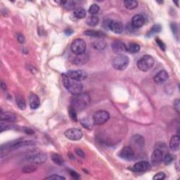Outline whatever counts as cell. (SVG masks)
<instances>
[{"label": "cell", "instance_id": "cell-1", "mask_svg": "<svg viewBox=\"0 0 180 180\" xmlns=\"http://www.w3.org/2000/svg\"><path fill=\"white\" fill-rule=\"evenodd\" d=\"M62 83L65 89L72 95H77L83 92V85L81 82L71 79L66 73L62 75Z\"/></svg>", "mask_w": 180, "mask_h": 180}, {"label": "cell", "instance_id": "cell-2", "mask_svg": "<svg viewBox=\"0 0 180 180\" xmlns=\"http://www.w3.org/2000/svg\"><path fill=\"white\" fill-rule=\"evenodd\" d=\"M90 103V97L87 93L73 95L71 100V106L76 110V111H81L85 109Z\"/></svg>", "mask_w": 180, "mask_h": 180}, {"label": "cell", "instance_id": "cell-3", "mask_svg": "<svg viewBox=\"0 0 180 180\" xmlns=\"http://www.w3.org/2000/svg\"><path fill=\"white\" fill-rule=\"evenodd\" d=\"M130 64L128 57L123 54H119L112 61V66L118 71H123L127 68Z\"/></svg>", "mask_w": 180, "mask_h": 180}, {"label": "cell", "instance_id": "cell-4", "mask_svg": "<svg viewBox=\"0 0 180 180\" xmlns=\"http://www.w3.org/2000/svg\"><path fill=\"white\" fill-rule=\"evenodd\" d=\"M153 58L150 55H145L137 61V67L140 71L146 72L150 70L154 65Z\"/></svg>", "mask_w": 180, "mask_h": 180}, {"label": "cell", "instance_id": "cell-5", "mask_svg": "<svg viewBox=\"0 0 180 180\" xmlns=\"http://www.w3.org/2000/svg\"><path fill=\"white\" fill-rule=\"evenodd\" d=\"M110 118V114L106 111H98L95 112L93 115V121L94 123L97 125H101L106 123Z\"/></svg>", "mask_w": 180, "mask_h": 180}, {"label": "cell", "instance_id": "cell-6", "mask_svg": "<svg viewBox=\"0 0 180 180\" xmlns=\"http://www.w3.org/2000/svg\"><path fill=\"white\" fill-rule=\"evenodd\" d=\"M86 42L83 39H75L71 44V50L75 54H82L85 52Z\"/></svg>", "mask_w": 180, "mask_h": 180}, {"label": "cell", "instance_id": "cell-7", "mask_svg": "<svg viewBox=\"0 0 180 180\" xmlns=\"http://www.w3.org/2000/svg\"><path fill=\"white\" fill-rule=\"evenodd\" d=\"M65 137L72 141H78L83 137V132L79 128H70L65 131Z\"/></svg>", "mask_w": 180, "mask_h": 180}, {"label": "cell", "instance_id": "cell-8", "mask_svg": "<svg viewBox=\"0 0 180 180\" xmlns=\"http://www.w3.org/2000/svg\"><path fill=\"white\" fill-rule=\"evenodd\" d=\"M71 79L77 81L85 80L87 78V73L82 70H76V71H69L66 73Z\"/></svg>", "mask_w": 180, "mask_h": 180}, {"label": "cell", "instance_id": "cell-9", "mask_svg": "<svg viewBox=\"0 0 180 180\" xmlns=\"http://www.w3.org/2000/svg\"><path fill=\"white\" fill-rule=\"evenodd\" d=\"M107 26H108V28L111 30L112 32H115V33L117 34L121 33L124 30V26L123 23L116 20H108Z\"/></svg>", "mask_w": 180, "mask_h": 180}, {"label": "cell", "instance_id": "cell-10", "mask_svg": "<svg viewBox=\"0 0 180 180\" xmlns=\"http://www.w3.org/2000/svg\"><path fill=\"white\" fill-rule=\"evenodd\" d=\"M27 160L30 163H35V164H42L46 162L47 160V156L44 153H35L28 157Z\"/></svg>", "mask_w": 180, "mask_h": 180}, {"label": "cell", "instance_id": "cell-11", "mask_svg": "<svg viewBox=\"0 0 180 180\" xmlns=\"http://www.w3.org/2000/svg\"><path fill=\"white\" fill-rule=\"evenodd\" d=\"M111 48L113 52L118 53V55L127 51V45H125V44L120 40L114 41L111 44Z\"/></svg>", "mask_w": 180, "mask_h": 180}, {"label": "cell", "instance_id": "cell-12", "mask_svg": "<svg viewBox=\"0 0 180 180\" xmlns=\"http://www.w3.org/2000/svg\"><path fill=\"white\" fill-rule=\"evenodd\" d=\"M119 156L124 160H132L134 156V151L131 146H125L120 151Z\"/></svg>", "mask_w": 180, "mask_h": 180}, {"label": "cell", "instance_id": "cell-13", "mask_svg": "<svg viewBox=\"0 0 180 180\" xmlns=\"http://www.w3.org/2000/svg\"><path fill=\"white\" fill-rule=\"evenodd\" d=\"M164 153L159 149H156L151 155V163L153 165H157L163 161Z\"/></svg>", "mask_w": 180, "mask_h": 180}, {"label": "cell", "instance_id": "cell-14", "mask_svg": "<svg viewBox=\"0 0 180 180\" xmlns=\"http://www.w3.org/2000/svg\"><path fill=\"white\" fill-rule=\"evenodd\" d=\"M151 167L150 163L146 162V161H140L138 162L133 165L132 170L136 172H146L149 170Z\"/></svg>", "mask_w": 180, "mask_h": 180}, {"label": "cell", "instance_id": "cell-15", "mask_svg": "<svg viewBox=\"0 0 180 180\" xmlns=\"http://www.w3.org/2000/svg\"><path fill=\"white\" fill-rule=\"evenodd\" d=\"M89 61V57L86 53H82V54H75L72 57V63L76 65H83L85 64Z\"/></svg>", "mask_w": 180, "mask_h": 180}, {"label": "cell", "instance_id": "cell-16", "mask_svg": "<svg viewBox=\"0 0 180 180\" xmlns=\"http://www.w3.org/2000/svg\"><path fill=\"white\" fill-rule=\"evenodd\" d=\"M145 23V18L142 15L137 14L134 16L132 18L131 25L134 28H139L142 27Z\"/></svg>", "mask_w": 180, "mask_h": 180}, {"label": "cell", "instance_id": "cell-17", "mask_svg": "<svg viewBox=\"0 0 180 180\" xmlns=\"http://www.w3.org/2000/svg\"><path fill=\"white\" fill-rule=\"evenodd\" d=\"M169 78V75H168V73L164 70H162V71H159L157 74L154 76L153 79L154 82L156 84H163L166 82Z\"/></svg>", "mask_w": 180, "mask_h": 180}, {"label": "cell", "instance_id": "cell-18", "mask_svg": "<svg viewBox=\"0 0 180 180\" xmlns=\"http://www.w3.org/2000/svg\"><path fill=\"white\" fill-rule=\"evenodd\" d=\"M0 118L2 121H6V122L14 123L16 121V116L15 114L11 112H3L1 110V114H0Z\"/></svg>", "mask_w": 180, "mask_h": 180}, {"label": "cell", "instance_id": "cell-19", "mask_svg": "<svg viewBox=\"0 0 180 180\" xmlns=\"http://www.w3.org/2000/svg\"><path fill=\"white\" fill-rule=\"evenodd\" d=\"M29 104L31 109H37L40 106V100L37 95L31 94L29 97Z\"/></svg>", "mask_w": 180, "mask_h": 180}, {"label": "cell", "instance_id": "cell-20", "mask_svg": "<svg viewBox=\"0 0 180 180\" xmlns=\"http://www.w3.org/2000/svg\"><path fill=\"white\" fill-rule=\"evenodd\" d=\"M179 135L172 136L170 142V148L172 151L176 152L179 149Z\"/></svg>", "mask_w": 180, "mask_h": 180}, {"label": "cell", "instance_id": "cell-21", "mask_svg": "<svg viewBox=\"0 0 180 180\" xmlns=\"http://www.w3.org/2000/svg\"><path fill=\"white\" fill-rule=\"evenodd\" d=\"M84 34L86 36L93 37H98V38H104L106 37V35L101 31L99 30H88L84 32Z\"/></svg>", "mask_w": 180, "mask_h": 180}, {"label": "cell", "instance_id": "cell-22", "mask_svg": "<svg viewBox=\"0 0 180 180\" xmlns=\"http://www.w3.org/2000/svg\"><path fill=\"white\" fill-rule=\"evenodd\" d=\"M132 142L133 144L135 145V146H137V147H139V148H141V147L144 146V138L141 136H140V135L136 134L132 138Z\"/></svg>", "mask_w": 180, "mask_h": 180}, {"label": "cell", "instance_id": "cell-23", "mask_svg": "<svg viewBox=\"0 0 180 180\" xmlns=\"http://www.w3.org/2000/svg\"><path fill=\"white\" fill-rule=\"evenodd\" d=\"M99 22V18L97 16H91L86 20V25L90 27H95Z\"/></svg>", "mask_w": 180, "mask_h": 180}, {"label": "cell", "instance_id": "cell-24", "mask_svg": "<svg viewBox=\"0 0 180 180\" xmlns=\"http://www.w3.org/2000/svg\"><path fill=\"white\" fill-rule=\"evenodd\" d=\"M61 5L67 10H73L75 8V3L73 1H71V0L62 1L61 2Z\"/></svg>", "mask_w": 180, "mask_h": 180}, {"label": "cell", "instance_id": "cell-25", "mask_svg": "<svg viewBox=\"0 0 180 180\" xmlns=\"http://www.w3.org/2000/svg\"><path fill=\"white\" fill-rule=\"evenodd\" d=\"M140 50V46L137 43H130L127 46V51L131 53L139 52Z\"/></svg>", "mask_w": 180, "mask_h": 180}, {"label": "cell", "instance_id": "cell-26", "mask_svg": "<svg viewBox=\"0 0 180 180\" xmlns=\"http://www.w3.org/2000/svg\"><path fill=\"white\" fill-rule=\"evenodd\" d=\"M92 46L93 48L97 50H102L105 49L106 46V44L104 40L102 39H100V40L95 41L92 43Z\"/></svg>", "mask_w": 180, "mask_h": 180}, {"label": "cell", "instance_id": "cell-27", "mask_svg": "<svg viewBox=\"0 0 180 180\" xmlns=\"http://www.w3.org/2000/svg\"><path fill=\"white\" fill-rule=\"evenodd\" d=\"M124 5L127 9L132 10L136 9L138 6V2L135 0H126L124 2Z\"/></svg>", "mask_w": 180, "mask_h": 180}, {"label": "cell", "instance_id": "cell-28", "mask_svg": "<svg viewBox=\"0 0 180 180\" xmlns=\"http://www.w3.org/2000/svg\"><path fill=\"white\" fill-rule=\"evenodd\" d=\"M74 16L75 17L79 19H82L84 18L86 16V11L85 9L83 8H78L74 11Z\"/></svg>", "mask_w": 180, "mask_h": 180}, {"label": "cell", "instance_id": "cell-29", "mask_svg": "<svg viewBox=\"0 0 180 180\" xmlns=\"http://www.w3.org/2000/svg\"><path fill=\"white\" fill-rule=\"evenodd\" d=\"M16 104L18 108H19L20 110H25V107H26V104H25V101L23 97H22L21 96H16Z\"/></svg>", "mask_w": 180, "mask_h": 180}, {"label": "cell", "instance_id": "cell-30", "mask_svg": "<svg viewBox=\"0 0 180 180\" xmlns=\"http://www.w3.org/2000/svg\"><path fill=\"white\" fill-rule=\"evenodd\" d=\"M51 159H52V160L57 165H64V158H63L60 155H58V154H57V153L52 154V156H51Z\"/></svg>", "mask_w": 180, "mask_h": 180}, {"label": "cell", "instance_id": "cell-31", "mask_svg": "<svg viewBox=\"0 0 180 180\" xmlns=\"http://www.w3.org/2000/svg\"><path fill=\"white\" fill-rule=\"evenodd\" d=\"M37 170V167L36 166L32 165H25L22 168V172L23 173H25V174H30V173L34 172L35 171H36Z\"/></svg>", "mask_w": 180, "mask_h": 180}, {"label": "cell", "instance_id": "cell-32", "mask_svg": "<svg viewBox=\"0 0 180 180\" xmlns=\"http://www.w3.org/2000/svg\"><path fill=\"white\" fill-rule=\"evenodd\" d=\"M161 28H161L160 25H158H158H154L151 28L150 31L148 32V35H147L149 37V36L153 35H154L155 33H157V32H160Z\"/></svg>", "mask_w": 180, "mask_h": 180}, {"label": "cell", "instance_id": "cell-33", "mask_svg": "<svg viewBox=\"0 0 180 180\" xmlns=\"http://www.w3.org/2000/svg\"><path fill=\"white\" fill-rule=\"evenodd\" d=\"M100 10L99 6L97 4H92V6H90V9H89V13H90L92 16H95L99 13Z\"/></svg>", "mask_w": 180, "mask_h": 180}, {"label": "cell", "instance_id": "cell-34", "mask_svg": "<svg viewBox=\"0 0 180 180\" xmlns=\"http://www.w3.org/2000/svg\"><path fill=\"white\" fill-rule=\"evenodd\" d=\"M173 160V156L171 155V154L170 153H166L163 156V163H164V164L167 165H170V163L172 162Z\"/></svg>", "mask_w": 180, "mask_h": 180}, {"label": "cell", "instance_id": "cell-35", "mask_svg": "<svg viewBox=\"0 0 180 180\" xmlns=\"http://www.w3.org/2000/svg\"><path fill=\"white\" fill-rule=\"evenodd\" d=\"M68 112H69V116L71 117V118L72 120L77 121L78 119H77V113H76V110L73 107L71 106L68 108Z\"/></svg>", "mask_w": 180, "mask_h": 180}, {"label": "cell", "instance_id": "cell-36", "mask_svg": "<svg viewBox=\"0 0 180 180\" xmlns=\"http://www.w3.org/2000/svg\"><path fill=\"white\" fill-rule=\"evenodd\" d=\"M80 123L82 124V125H83L84 127H85V128H86V129H88V130L92 129V125H91V123H89L88 120H86L85 118L82 119V120H80Z\"/></svg>", "mask_w": 180, "mask_h": 180}, {"label": "cell", "instance_id": "cell-37", "mask_svg": "<svg viewBox=\"0 0 180 180\" xmlns=\"http://www.w3.org/2000/svg\"><path fill=\"white\" fill-rule=\"evenodd\" d=\"M46 179H54V180H64L65 178L63 176H60L58 174H52L50 177H47L45 178Z\"/></svg>", "mask_w": 180, "mask_h": 180}, {"label": "cell", "instance_id": "cell-38", "mask_svg": "<svg viewBox=\"0 0 180 180\" xmlns=\"http://www.w3.org/2000/svg\"><path fill=\"white\" fill-rule=\"evenodd\" d=\"M165 178V174L164 172H158L157 174H155V176L153 177L154 180H158V179H163Z\"/></svg>", "mask_w": 180, "mask_h": 180}, {"label": "cell", "instance_id": "cell-39", "mask_svg": "<svg viewBox=\"0 0 180 180\" xmlns=\"http://www.w3.org/2000/svg\"><path fill=\"white\" fill-rule=\"evenodd\" d=\"M75 152L76 154L79 156V157H80L82 158H85V154L81 149H79V148L75 149Z\"/></svg>", "mask_w": 180, "mask_h": 180}, {"label": "cell", "instance_id": "cell-40", "mask_svg": "<svg viewBox=\"0 0 180 180\" xmlns=\"http://www.w3.org/2000/svg\"><path fill=\"white\" fill-rule=\"evenodd\" d=\"M180 100L179 99H176L174 102V109L176 110L177 113H179L180 111Z\"/></svg>", "mask_w": 180, "mask_h": 180}, {"label": "cell", "instance_id": "cell-41", "mask_svg": "<svg viewBox=\"0 0 180 180\" xmlns=\"http://www.w3.org/2000/svg\"><path fill=\"white\" fill-rule=\"evenodd\" d=\"M156 42H157L158 45L159 46H160V48L161 49V50H162L163 51H165V44L163 43V42L161 41L160 39H158V38H156Z\"/></svg>", "mask_w": 180, "mask_h": 180}, {"label": "cell", "instance_id": "cell-42", "mask_svg": "<svg viewBox=\"0 0 180 180\" xmlns=\"http://www.w3.org/2000/svg\"><path fill=\"white\" fill-rule=\"evenodd\" d=\"M17 39H18V41L20 43L23 44L25 42V37L22 34H18V36H17Z\"/></svg>", "mask_w": 180, "mask_h": 180}, {"label": "cell", "instance_id": "cell-43", "mask_svg": "<svg viewBox=\"0 0 180 180\" xmlns=\"http://www.w3.org/2000/svg\"><path fill=\"white\" fill-rule=\"evenodd\" d=\"M70 173H71V177H73L74 179H78V178H79V174L76 172L72 171V170H71V172H70Z\"/></svg>", "mask_w": 180, "mask_h": 180}, {"label": "cell", "instance_id": "cell-44", "mask_svg": "<svg viewBox=\"0 0 180 180\" xmlns=\"http://www.w3.org/2000/svg\"><path fill=\"white\" fill-rule=\"evenodd\" d=\"M1 87L3 90H6V84H4L3 82H1Z\"/></svg>", "mask_w": 180, "mask_h": 180}, {"label": "cell", "instance_id": "cell-45", "mask_svg": "<svg viewBox=\"0 0 180 180\" xmlns=\"http://www.w3.org/2000/svg\"><path fill=\"white\" fill-rule=\"evenodd\" d=\"M25 132H26V133L27 134H33L34 133V132L33 131H32L31 129H26V130H24Z\"/></svg>", "mask_w": 180, "mask_h": 180}, {"label": "cell", "instance_id": "cell-46", "mask_svg": "<svg viewBox=\"0 0 180 180\" xmlns=\"http://www.w3.org/2000/svg\"><path fill=\"white\" fill-rule=\"evenodd\" d=\"M65 33H66V35H67V33H68V35H71V34L72 33V30H69V29H68V30H65Z\"/></svg>", "mask_w": 180, "mask_h": 180}]
</instances>
